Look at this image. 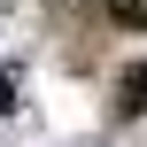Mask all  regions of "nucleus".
Segmentation results:
<instances>
[{"instance_id":"nucleus-1","label":"nucleus","mask_w":147,"mask_h":147,"mask_svg":"<svg viewBox=\"0 0 147 147\" xmlns=\"http://www.w3.org/2000/svg\"><path fill=\"white\" fill-rule=\"evenodd\" d=\"M116 109H124V116H147V62H132V70L116 78Z\"/></svg>"}]
</instances>
